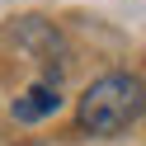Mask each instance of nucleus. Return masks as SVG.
<instances>
[{
    "instance_id": "obj_1",
    "label": "nucleus",
    "mask_w": 146,
    "mask_h": 146,
    "mask_svg": "<svg viewBox=\"0 0 146 146\" xmlns=\"http://www.w3.org/2000/svg\"><path fill=\"white\" fill-rule=\"evenodd\" d=\"M146 113V85L132 71H113L99 76L94 85L80 94V127L94 137H118Z\"/></svg>"
},
{
    "instance_id": "obj_2",
    "label": "nucleus",
    "mask_w": 146,
    "mask_h": 146,
    "mask_svg": "<svg viewBox=\"0 0 146 146\" xmlns=\"http://www.w3.org/2000/svg\"><path fill=\"white\" fill-rule=\"evenodd\" d=\"M57 104H61L57 80H38V85H29V90L10 104V113H14V123H38V118L57 113Z\"/></svg>"
}]
</instances>
